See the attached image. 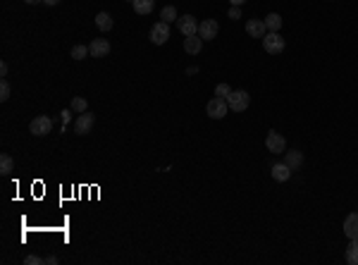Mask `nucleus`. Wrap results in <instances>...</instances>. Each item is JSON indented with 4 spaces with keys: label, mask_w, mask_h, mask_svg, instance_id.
I'll list each match as a JSON object with an SVG mask.
<instances>
[{
    "label": "nucleus",
    "mask_w": 358,
    "mask_h": 265,
    "mask_svg": "<svg viewBox=\"0 0 358 265\" xmlns=\"http://www.w3.org/2000/svg\"><path fill=\"white\" fill-rule=\"evenodd\" d=\"M263 48L267 55H277L284 50V39L280 36V32H267L263 36Z\"/></svg>",
    "instance_id": "nucleus-1"
},
{
    "label": "nucleus",
    "mask_w": 358,
    "mask_h": 265,
    "mask_svg": "<svg viewBox=\"0 0 358 265\" xmlns=\"http://www.w3.org/2000/svg\"><path fill=\"white\" fill-rule=\"evenodd\" d=\"M205 110H208V117H213V120H222V117L229 112V103H227V98H220V96H215L213 101H208Z\"/></svg>",
    "instance_id": "nucleus-2"
},
{
    "label": "nucleus",
    "mask_w": 358,
    "mask_h": 265,
    "mask_svg": "<svg viewBox=\"0 0 358 265\" xmlns=\"http://www.w3.org/2000/svg\"><path fill=\"white\" fill-rule=\"evenodd\" d=\"M29 132L34 134V136H46V134L53 132V120L48 115H39L32 120V125H29Z\"/></svg>",
    "instance_id": "nucleus-3"
},
{
    "label": "nucleus",
    "mask_w": 358,
    "mask_h": 265,
    "mask_svg": "<svg viewBox=\"0 0 358 265\" xmlns=\"http://www.w3.org/2000/svg\"><path fill=\"white\" fill-rule=\"evenodd\" d=\"M265 149L270 151V153H275V156H280V153H284V151H287V139H284L282 134H277V132H267Z\"/></svg>",
    "instance_id": "nucleus-4"
},
{
    "label": "nucleus",
    "mask_w": 358,
    "mask_h": 265,
    "mask_svg": "<svg viewBox=\"0 0 358 265\" xmlns=\"http://www.w3.org/2000/svg\"><path fill=\"white\" fill-rule=\"evenodd\" d=\"M227 103H229V110H234V112H244V110L249 108L251 96L246 94V91H232L229 98H227Z\"/></svg>",
    "instance_id": "nucleus-5"
},
{
    "label": "nucleus",
    "mask_w": 358,
    "mask_h": 265,
    "mask_svg": "<svg viewBox=\"0 0 358 265\" xmlns=\"http://www.w3.org/2000/svg\"><path fill=\"white\" fill-rule=\"evenodd\" d=\"M94 122H96V117L94 112H79L77 117V122H74V134H79V136H84V134H88L91 129H94Z\"/></svg>",
    "instance_id": "nucleus-6"
},
{
    "label": "nucleus",
    "mask_w": 358,
    "mask_h": 265,
    "mask_svg": "<svg viewBox=\"0 0 358 265\" xmlns=\"http://www.w3.org/2000/svg\"><path fill=\"white\" fill-rule=\"evenodd\" d=\"M151 41H153L156 46L167 43V41H170V24H167V22L153 24V29H151Z\"/></svg>",
    "instance_id": "nucleus-7"
},
{
    "label": "nucleus",
    "mask_w": 358,
    "mask_h": 265,
    "mask_svg": "<svg viewBox=\"0 0 358 265\" xmlns=\"http://www.w3.org/2000/svg\"><path fill=\"white\" fill-rule=\"evenodd\" d=\"M218 32H220V24L215 22V19H205V22L198 24V36H201L203 41H213L218 36Z\"/></svg>",
    "instance_id": "nucleus-8"
},
{
    "label": "nucleus",
    "mask_w": 358,
    "mask_h": 265,
    "mask_svg": "<svg viewBox=\"0 0 358 265\" xmlns=\"http://www.w3.org/2000/svg\"><path fill=\"white\" fill-rule=\"evenodd\" d=\"M177 26H179V32L184 34V36H196V34H198V22H196V17H191V15L179 17Z\"/></svg>",
    "instance_id": "nucleus-9"
},
{
    "label": "nucleus",
    "mask_w": 358,
    "mask_h": 265,
    "mask_svg": "<svg viewBox=\"0 0 358 265\" xmlns=\"http://www.w3.org/2000/svg\"><path fill=\"white\" fill-rule=\"evenodd\" d=\"M246 34H249L251 39H263L265 34H267V26H265L263 19H249L246 22Z\"/></svg>",
    "instance_id": "nucleus-10"
},
{
    "label": "nucleus",
    "mask_w": 358,
    "mask_h": 265,
    "mask_svg": "<svg viewBox=\"0 0 358 265\" xmlns=\"http://www.w3.org/2000/svg\"><path fill=\"white\" fill-rule=\"evenodd\" d=\"M88 53H91V57H105V55L110 53V41L94 39L91 41V46H88Z\"/></svg>",
    "instance_id": "nucleus-11"
},
{
    "label": "nucleus",
    "mask_w": 358,
    "mask_h": 265,
    "mask_svg": "<svg viewBox=\"0 0 358 265\" xmlns=\"http://www.w3.org/2000/svg\"><path fill=\"white\" fill-rule=\"evenodd\" d=\"M344 234L349 239H358V213H351L344 220Z\"/></svg>",
    "instance_id": "nucleus-12"
},
{
    "label": "nucleus",
    "mask_w": 358,
    "mask_h": 265,
    "mask_svg": "<svg viewBox=\"0 0 358 265\" xmlns=\"http://www.w3.org/2000/svg\"><path fill=\"white\" fill-rule=\"evenodd\" d=\"M203 48V39L196 34V36H184V50L189 55H198Z\"/></svg>",
    "instance_id": "nucleus-13"
},
{
    "label": "nucleus",
    "mask_w": 358,
    "mask_h": 265,
    "mask_svg": "<svg viewBox=\"0 0 358 265\" xmlns=\"http://www.w3.org/2000/svg\"><path fill=\"white\" fill-rule=\"evenodd\" d=\"M291 172H294V170H291L287 163H275V165H273V180H277V182H289Z\"/></svg>",
    "instance_id": "nucleus-14"
},
{
    "label": "nucleus",
    "mask_w": 358,
    "mask_h": 265,
    "mask_svg": "<svg viewBox=\"0 0 358 265\" xmlns=\"http://www.w3.org/2000/svg\"><path fill=\"white\" fill-rule=\"evenodd\" d=\"M284 163H287L291 170H299L301 163H304V153H301V151H284Z\"/></svg>",
    "instance_id": "nucleus-15"
},
{
    "label": "nucleus",
    "mask_w": 358,
    "mask_h": 265,
    "mask_svg": "<svg viewBox=\"0 0 358 265\" xmlns=\"http://www.w3.org/2000/svg\"><path fill=\"white\" fill-rule=\"evenodd\" d=\"M132 8L136 15H151L156 8V0H132Z\"/></svg>",
    "instance_id": "nucleus-16"
},
{
    "label": "nucleus",
    "mask_w": 358,
    "mask_h": 265,
    "mask_svg": "<svg viewBox=\"0 0 358 265\" xmlns=\"http://www.w3.org/2000/svg\"><path fill=\"white\" fill-rule=\"evenodd\" d=\"M112 17L108 15V12H98V15H96V26H98V29H101V32H110V29H112Z\"/></svg>",
    "instance_id": "nucleus-17"
},
{
    "label": "nucleus",
    "mask_w": 358,
    "mask_h": 265,
    "mask_svg": "<svg viewBox=\"0 0 358 265\" xmlns=\"http://www.w3.org/2000/svg\"><path fill=\"white\" fill-rule=\"evenodd\" d=\"M263 22H265V26H267V32H280L282 29V17L277 15V12H270Z\"/></svg>",
    "instance_id": "nucleus-18"
},
{
    "label": "nucleus",
    "mask_w": 358,
    "mask_h": 265,
    "mask_svg": "<svg viewBox=\"0 0 358 265\" xmlns=\"http://www.w3.org/2000/svg\"><path fill=\"white\" fill-rule=\"evenodd\" d=\"M346 263L358 265V239H351L349 249H346Z\"/></svg>",
    "instance_id": "nucleus-19"
},
{
    "label": "nucleus",
    "mask_w": 358,
    "mask_h": 265,
    "mask_svg": "<svg viewBox=\"0 0 358 265\" xmlns=\"http://www.w3.org/2000/svg\"><path fill=\"white\" fill-rule=\"evenodd\" d=\"M160 19H163V22H174V19H179L177 17V8H174V5H165L163 8V12H160Z\"/></svg>",
    "instance_id": "nucleus-20"
},
{
    "label": "nucleus",
    "mask_w": 358,
    "mask_h": 265,
    "mask_svg": "<svg viewBox=\"0 0 358 265\" xmlns=\"http://www.w3.org/2000/svg\"><path fill=\"white\" fill-rule=\"evenodd\" d=\"M12 167H15V160H12L8 153H3V158H0V172H3V174H10Z\"/></svg>",
    "instance_id": "nucleus-21"
},
{
    "label": "nucleus",
    "mask_w": 358,
    "mask_h": 265,
    "mask_svg": "<svg viewBox=\"0 0 358 265\" xmlns=\"http://www.w3.org/2000/svg\"><path fill=\"white\" fill-rule=\"evenodd\" d=\"M72 110H74V112H86V110H88V103H86V98H81V96H74V98H72Z\"/></svg>",
    "instance_id": "nucleus-22"
},
{
    "label": "nucleus",
    "mask_w": 358,
    "mask_h": 265,
    "mask_svg": "<svg viewBox=\"0 0 358 265\" xmlns=\"http://www.w3.org/2000/svg\"><path fill=\"white\" fill-rule=\"evenodd\" d=\"M86 55H91L88 53V46H74L72 48V60H84Z\"/></svg>",
    "instance_id": "nucleus-23"
},
{
    "label": "nucleus",
    "mask_w": 358,
    "mask_h": 265,
    "mask_svg": "<svg viewBox=\"0 0 358 265\" xmlns=\"http://www.w3.org/2000/svg\"><path fill=\"white\" fill-rule=\"evenodd\" d=\"M229 94H232L229 84H218V86H215V96H220V98H229Z\"/></svg>",
    "instance_id": "nucleus-24"
},
{
    "label": "nucleus",
    "mask_w": 358,
    "mask_h": 265,
    "mask_svg": "<svg viewBox=\"0 0 358 265\" xmlns=\"http://www.w3.org/2000/svg\"><path fill=\"white\" fill-rule=\"evenodd\" d=\"M10 98V84H8V79H3L0 81V101H8Z\"/></svg>",
    "instance_id": "nucleus-25"
},
{
    "label": "nucleus",
    "mask_w": 358,
    "mask_h": 265,
    "mask_svg": "<svg viewBox=\"0 0 358 265\" xmlns=\"http://www.w3.org/2000/svg\"><path fill=\"white\" fill-rule=\"evenodd\" d=\"M239 17H242V10L236 8V5H232L229 8V19H239Z\"/></svg>",
    "instance_id": "nucleus-26"
},
{
    "label": "nucleus",
    "mask_w": 358,
    "mask_h": 265,
    "mask_svg": "<svg viewBox=\"0 0 358 265\" xmlns=\"http://www.w3.org/2000/svg\"><path fill=\"white\" fill-rule=\"evenodd\" d=\"M24 263H26V265H41V263H46V260H41L39 256H29L26 260H24Z\"/></svg>",
    "instance_id": "nucleus-27"
},
{
    "label": "nucleus",
    "mask_w": 358,
    "mask_h": 265,
    "mask_svg": "<svg viewBox=\"0 0 358 265\" xmlns=\"http://www.w3.org/2000/svg\"><path fill=\"white\" fill-rule=\"evenodd\" d=\"M0 77H8V63H0Z\"/></svg>",
    "instance_id": "nucleus-28"
},
{
    "label": "nucleus",
    "mask_w": 358,
    "mask_h": 265,
    "mask_svg": "<svg viewBox=\"0 0 358 265\" xmlns=\"http://www.w3.org/2000/svg\"><path fill=\"white\" fill-rule=\"evenodd\" d=\"M229 3H232V5H236V8H242L244 3H246V0H229Z\"/></svg>",
    "instance_id": "nucleus-29"
},
{
    "label": "nucleus",
    "mask_w": 358,
    "mask_h": 265,
    "mask_svg": "<svg viewBox=\"0 0 358 265\" xmlns=\"http://www.w3.org/2000/svg\"><path fill=\"white\" fill-rule=\"evenodd\" d=\"M46 263H50V265H55V263H57V258H55V256H48V258H46Z\"/></svg>",
    "instance_id": "nucleus-30"
},
{
    "label": "nucleus",
    "mask_w": 358,
    "mask_h": 265,
    "mask_svg": "<svg viewBox=\"0 0 358 265\" xmlns=\"http://www.w3.org/2000/svg\"><path fill=\"white\" fill-rule=\"evenodd\" d=\"M43 3H46V5H50V8H53V5H57V3H60V0H43Z\"/></svg>",
    "instance_id": "nucleus-31"
},
{
    "label": "nucleus",
    "mask_w": 358,
    "mask_h": 265,
    "mask_svg": "<svg viewBox=\"0 0 358 265\" xmlns=\"http://www.w3.org/2000/svg\"><path fill=\"white\" fill-rule=\"evenodd\" d=\"M24 3H29V5H39V3H43V0H24Z\"/></svg>",
    "instance_id": "nucleus-32"
},
{
    "label": "nucleus",
    "mask_w": 358,
    "mask_h": 265,
    "mask_svg": "<svg viewBox=\"0 0 358 265\" xmlns=\"http://www.w3.org/2000/svg\"><path fill=\"white\" fill-rule=\"evenodd\" d=\"M127 3H132V0H127Z\"/></svg>",
    "instance_id": "nucleus-33"
}]
</instances>
